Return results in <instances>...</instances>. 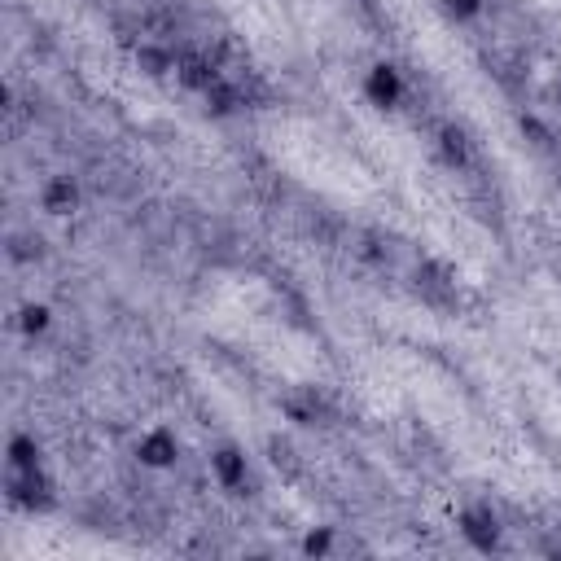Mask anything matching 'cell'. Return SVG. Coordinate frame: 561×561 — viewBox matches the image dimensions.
<instances>
[{"mask_svg": "<svg viewBox=\"0 0 561 561\" xmlns=\"http://www.w3.org/2000/svg\"><path fill=\"white\" fill-rule=\"evenodd\" d=\"M211 474L215 483H220L224 491H233V496H255V478H250V461L246 452L237 448V443H220V448L211 452Z\"/></svg>", "mask_w": 561, "mask_h": 561, "instance_id": "obj_1", "label": "cell"}, {"mask_svg": "<svg viewBox=\"0 0 561 561\" xmlns=\"http://www.w3.org/2000/svg\"><path fill=\"white\" fill-rule=\"evenodd\" d=\"M5 491H9V500H14L18 509H31V513L53 505V483H49L44 469H9Z\"/></svg>", "mask_w": 561, "mask_h": 561, "instance_id": "obj_2", "label": "cell"}, {"mask_svg": "<svg viewBox=\"0 0 561 561\" xmlns=\"http://www.w3.org/2000/svg\"><path fill=\"white\" fill-rule=\"evenodd\" d=\"M500 531H505V526H500V513L491 505L461 509V535L478 548V553H496V548H500Z\"/></svg>", "mask_w": 561, "mask_h": 561, "instance_id": "obj_3", "label": "cell"}, {"mask_svg": "<svg viewBox=\"0 0 561 561\" xmlns=\"http://www.w3.org/2000/svg\"><path fill=\"white\" fill-rule=\"evenodd\" d=\"M364 97H369L377 110H399L404 106V97H408L404 75H399L391 62H377L373 71L364 75Z\"/></svg>", "mask_w": 561, "mask_h": 561, "instance_id": "obj_4", "label": "cell"}, {"mask_svg": "<svg viewBox=\"0 0 561 561\" xmlns=\"http://www.w3.org/2000/svg\"><path fill=\"white\" fill-rule=\"evenodd\" d=\"M136 461H141L145 469H171V465L180 461V439L167 426L145 430L141 443H136Z\"/></svg>", "mask_w": 561, "mask_h": 561, "instance_id": "obj_5", "label": "cell"}, {"mask_svg": "<svg viewBox=\"0 0 561 561\" xmlns=\"http://www.w3.org/2000/svg\"><path fill=\"white\" fill-rule=\"evenodd\" d=\"M40 206L49 215H75L79 211V180L75 176H49L40 189Z\"/></svg>", "mask_w": 561, "mask_h": 561, "instance_id": "obj_6", "label": "cell"}, {"mask_svg": "<svg viewBox=\"0 0 561 561\" xmlns=\"http://www.w3.org/2000/svg\"><path fill=\"white\" fill-rule=\"evenodd\" d=\"M434 141H439V154L448 158L456 171H465L469 163H474V150H469V136H465L461 123H439V128H434Z\"/></svg>", "mask_w": 561, "mask_h": 561, "instance_id": "obj_7", "label": "cell"}, {"mask_svg": "<svg viewBox=\"0 0 561 561\" xmlns=\"http://www.w3.org/2000/svg\"><path fill=\"white\" fill-rule=\"evenodd\" d=\"M9 469H44V448L36 434H9Z\"/></svg>", "mask_w": 561, "mask_h": 561, "instance_id": "obj_8", "label": "cell"}, {"mask_svg": "<svg viewBox=\"0 0 561 561\" xmlns=\"http://www.w3.org/2000/svg\"><path fill=\"white\" fill-rule=\"evenodd\" d=\"M518 128H522V136L535 145V150H557V132L548 128V123L535 119L531 110H522V114H518Z\"/></svg>", "mask_w": 561, "mask_h": 561, "instance_id": "obj_9", "label": "cell"}, {"mask_svg": "<svg viewBox=\"0 0 561 561\" xmlns=\"http://www.w3.org/2000/svg\"><path fill=\"white\" fill-rule=\"evenodd\" d=\"M49 325H53V312H49V307H44V303H27V307H22V312H18V329H22V334H27V338L49 334Z\"/></svg>", "mask_w": 561, "mask_h": 561, "instance_id": "obj_10", "label": "cell"}, {"mask_svg": "<svg viewBox=\"0 0 561 561\" xmlns=\"http://www.w3.org/2000/svg\"><path fill=\"white\" fill-rule=\"evenodd\" d=\"M9 255H14L18 263H36V259H44V237H40V233H18L14 242H9Z\"/></svg>", "mask_w": 561, "mask_h": 561, "instance_id": "obj_11", "label": "cell"}, {"mask_svg": "<svg viewBox=\"0 0 561 561\" xmlns=\"http://www.w3.org/2000/svg\"><path fill=\"white\" fill-rule=\"evenodd\" d=\"M268 461L277 465L285 478H294V474H299V469H303V465H299V456H294V448H290V443H285V439H268Z\"/></svg>", "mask_w": 561, "mask_h": 561, "instance_id": "obj_12", "label": "cell"}, {"mask_svg": "<svg viewBox=\"0 0 561 561\" xmlns=\"http://www.w3.org/2000/svg\"><path fill=\"white\" fill-rule=\"evenodd\" d=\"M443 9H448L456 22H474L487 9V0H443Z\"/></svg>", "mask_w": 561, "mask_h": 561, "instance_id": "obj_13", "label": "cell"}, {"mask_svg": "<svg viewBox=\"0 0 561 561\" xmlns=\"http://www.w3.org/2000/svg\"><path fill=\"white\" fill-rule=\"evenodd\" d=\"M329 548H334V535H329L325 526H320V531H312V535L303 540V553H307V557H325Z\"/></svg>", "mask_w": 561, "mask_h": 561, "instance_id": "obj_14", "label": "cell"}]
</instances>
